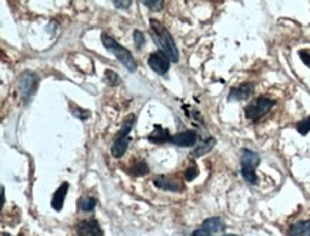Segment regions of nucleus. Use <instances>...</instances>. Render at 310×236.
<instances>
[{
    "label": "nucleus",
    "instance_id": "5",
    "mask_svg": "<svg viewBox=\"0 0 310 236\" xmlns=\"http://www.w3.org/2000/svg\"><path fill=\"white\" fill-rule=\"evenodd\" d=\"M274 106V100L266 96H259L253 100L249 106H246L245 114L247 119L256 122L259 121L260 117H263L265 114L270 112V109Z\"/></svg>",
    "mask_w": 310,
    "mask_h": 236
},
{
    "label": "nucleus",
    "instance_id": "25",
    "mask_svg": "<svg viewBox=\"0 0 310 236\" xmlns=\"http://www.w3.org/2000/svg\"><path fill=\"white\" fill-rule=\"evenodd\" d=\"M299 56H300V59H302L303 63L310 67V50L309 49H302L300 52H299Z\"/></svg>",
    "mask_w": 310,
    "mask_h": 236
},
{
    "label": "nucleus",
    "instance_id": "10",
    "mask_svg": "<svg viewBox=\"0 0 310 236\" xmlns=\"http://www.w3.org/2000/svg\"><path fill=\"white\" fill-rule=\"evenodd\" d=\"M172 143L180 148H189V146H195L197 143V133L195 130H185L177 135L172 136Z\"/></svg>",
    "mask_w": 310,
    "mask_h": 236
},
{
    "label": "nucleus",
    "instance_id": "6",
    "mask_svg": "<svg viewBox=\"0 0 310 236\" xmlns=\"http://www.w3.org/2000/svg\"><path fill=\"white\" fill-rule=\"evenodd\" d=\"M17 87H19V92L22 95L23 99L28 102L33 96L35 90H36L37 76L35 73H32V72H24L22 76L19 78Z\"/></svg>",
    "mask_w": 310,
    "mask_h": 236
},
{
    "label": "nucleus",
    "instance_id": "11",
    "mask_svg": "<svg viewBox=\"0 0 310 236\" xmlns=\"http://www.w3.org/2000/svg\"><path fill=\"white\" fill-rule=\"evenodd\" d=\"M254 92L253 83H242V85L233 87L229 93V100H246L249 99Z\"/></svg>",
    "mask_w": 310,
    "mask_h": 236
},
{
    "label": "nucleus",
    "instance_id": "29",
    "mask_svg": "<svg viewBox=\"0 0 310 236\" xmlns=\"http://www.w3.org/2000/svg\"><path fill=\"white\" fill-rule=\"evenodd\" d=\"M2 236H10V235H8V233H5V232H3V233H2Z\"/></svg>",
    "mask_w": 310,
    "mask_h": 236
},
{
    "label": "nucleus",
    "instance_id": "8",
    "mask_svg": "<svg viewBox=\"0 0 310 236\" xmlns=\"http://www.w3.org/2000/svg\"><path fill=\"white\" fill-rule=\"evenodd\" d=\"M153 183L162 191H172V192H182L183 183L174 175H159L153 179Z\"/></svg>",
    "mask_w": 310,
    "mask_h": 236
},
{
    "label": "nucleus",
    "instance_id": "21",
    "mask_svg": "<svg viewBox=\"0 0 310 236\" xmlns=\"http://www.w3.org/2000/svg\"><path fill=\"white\" fill-rule=\"evenodd\" d=\"M105 80H106L110 86H117L119 83H120V78H119V75H117L116 72L109 70V69L105 72Z\"/></svg>",
    "mask_w": 310,
    "mask_h": 236
},
{
    "label": "nucleus",
    "instance_id": "26",
    "mask_svg": "<svg viewBox=\"0 0 310 236\" xmlns=\"http://www.w3.org/2000/svg\"><path fill=\"white\" fill-rule=\"evenodd\" d=\"M213 235V233H212V232H210L209 229L208 228H204V226H200V228L199 229H196L195 232H193V233H192V235L190 236H212Z\"/></svg>",
    "mask_w": 310,
    "mask_h": 236
},
{
    "label": "nucleus",
    "instance_id": "9",
    "mask_svg": "<svg viewBox=\"0 0 310 236\" xmlns=\"http://www.w3.org/2000/svg\"><path fill=\"white\" fill-rule=\"evenodd\" d=\"M77 236H103V230L96 219H86L77 225Z\"/></svg>",
    "mask_w": 310,
    "mask_h": 236
},
{
    "label": "nucleus",
    "instance_id": "14",
    "mask_svg": "<svg viewBox=\"0 0 310 236\" xmlns=\"http://www.w3.org/2000/svg\"><path fill=\"white\" fill-rule=\"evenodd\" d=\"M288 236H310V221H299L288 230Z\"/></svg>",
    "mask_w": 310,
    "mask_h": 236
},
{
    "label": "nucleus",
    "instance_id": "19",
    "mask_svg": "<svg viewBox=\"0 0 310 236\" xmlns=\"http://www.w3.org/2000/svg\"><path fill=\"white\" fill-rule=\"evenodd\" d=\"M296 129H297V132H299L300 135H307L310 132V116L297 122V123H296Z\"/></svg>",
    "mask_w": 310,
    "mask_h": 236
},
{
    "label": "nucleus",
    "instance_id": "22",
    "mask_svg": "<svg viewBox=\"0 0 310 236\" xmlns=\"http://www.w3.org/2000/svg\"><path fill=\"white\" fill-rule=\"evenodd\" d=\"M196 176H199V168L196 164H190L185 171V179L190 182V180H195Z\"/></svg>",
    "mask_w": 310,
    "mask_h": 236
},
{
    "label": "nucleus",
    "instance_id": "15",
    "mask_svg": "<svg viewBox=\"0 0 310 236\" xmlns=\"http://www.w3.org/2000/svg\"><path fill=\"white\" fill-rule=\"evenodd\" d=\"M215 145H216V139H215V137H209V139L203 140L202 145L196 148L192 156L196 159V157H200L203 156V155H206V153H209L210 150L215 148Z\"/></svg>",
    "mask_w": 310,
    "mask_h": 236
},
{
    "label": "nucleus",
    "instance_id": "30",
    "mask_svg": "<svg viewBox=\"0 0 310 236\" xmlns=\"http://www.w3.org/2000/svg\"><path fill=\"white\" fill-rule=\"evenodd\" d=\"M223 236H236V235H223Z\"/></svg>",
    "mask_w": 310,
    "mask_h": 236
},
{
    "label": "nucleus",
    "instance_id": "13",
    "mask_svg": "<svg viewBox=\"0 0 310 236\" xmlns=\"http://www.w3.org/2000/svg\"><path fill=\"white\" fill-rule=\"evenodd\" d=\"M147 140L151 143H166V142H172V136L169 133V130L162 126H154L153 132L150 135L147 136Z\"/></svg>",
    "mask_w": 310,
    "mask_h": 236
},
{
    "label": "nucleus",
    "instance_id": "28",
    "mask_svg": "<svg viewBox=\"0 0 310 236\" xmlns=\"http://www.w3.org/2000/svg\"><path fill=\"white\" fill-rule=\"evenodd\" d=\"M2 202L5 203V187L2 186Z\"/></svg>",
    "mask_w": 310,
    "mask_h": 236
},
{
    "label": "nucleus",
    "instance_id": "12",
    "mask_svg": "<svg viewBox=\"0 0 310 236\" xmlns=\"http://www.w3.org/2000/svg\"><path fill=\"white\" fill-rule=\"evenodd\" d=\"M67 191H69V183L65 182V183L60 185V187H59L56 192L53 193V198H51V207H53L56 212H60V210H62L63 203H65L66 195H67Z\"/></svg>",
    "mask_w": 310,
    "mask_h": 236
},
{
    "label": "nucleus",
    "instance_id": "27",
    "mask_svg": "<svg viewBox=\"0 0 310 236\" xmlns=\"http://www.w3.org/2000/svg\"><path fill=\"white\" fill-rule=\"evenodd\" d=\"M112 2L117 9H129L132 5V0H112Z\"/></svg>",
    "mask_w": 310,
    "mask_h": 236
},
{
    "label": "nucleus",
    "instance_id": "23",
    "mask_svg": "<svg viewBox=\"0 0 310 236\" xmlns=\"http://www.w3.org/2000/svg\"><path fill=\"white\" fill-rule=\"evenodd\" d=\"M72 113L77 117V119H80V121H86L87 117L90 116V112L89 110H85V109H82V107H72Z\"/></svg>",
    "mask_w": 310,
    "mask_h": 236
},
{
    "label": "nucleus",
    "instance_id": "24",
    "mask_svg": "<svg viewBox=\"0 0 310 236\" xmlns=\"http://www.w3.org/2000/svg\"><path fill=\"white\" fill-rule=\"evenodd\" d=\"M133 39H135V46H136L137 49H140L144 43H146L144 35L140 30H135V32H133Z\"/></svg>",
    "mask_w": 310,
    "mask_h": 236
},
{
    "label": "nucleus",
    "instance_id": "7",
    "mask_svg": "<svg viewBox=\"0 0 310 236\" xmlns=\"http://www.w3.org/2000/svg\"><path fill=\"white\" fill-rule=\"evenodd\" d=\"M149 66L151 67V70L156 72L160 76H165L169 69H170V59L163 53V52H153L149 56Z\"/></svg>",
    "mask_w": 310,
    "mask_h": 236
},
{
    "label": "nucleus",
    "instance_id": "2",
    "mask_svg": "<svg viewBox=\"0 0 310 236\" xmlns=\"http://www.w3.org/2000/svg\"><path fill=\"white\" fill-rule=\"evenodd\" d=\"M101 43H103V46H105L109 52H112V53L117 57V60H119L127 70H137V63L136 60H135V57H133V55H132L126 48H123L122 44H119V43L116 42L112 36L103 33V35H101Z\"/></svg>",
    "mask_w": 310,
    "mask_h": 236
},
{
    "label": "nucleus",
    "instance_id": "16",
    "mask_svg": "<svg viewBox=\"0 0 310 236\" xmlns=\"http://www.w3.org/2000/svg\"><path fill=\"white\" fill-rule=\"evenodd\" d=\"M203 226L208 228L212 233H217V232H222L224 230V222L220 218H209L203 222Z\"/></svg>",
    "mask_w": 310,
    "mask_h": 236
},
{
    "label": "nucleus",
    "instance_id": "17",
    "mask_svg": "<svg viewBox=\"0 0 310 236\" xmlns=\"http://www.w3.org/2000/svg\"><path fill=\"white\" fill-rule=\"evenodd\" d=\"M96 205H97V200L92 196H83V198H80L79 203H77V206L82 212H92Z\"/></svg>",
    "mask_w": 310,
    "mask_h": 236
},
{
    "label": "nucleus",
    "instance_id": "4",
    "mask_svg": "<svg viewBox=\"0 0 310 236\" xmlns=\"http://www.w3.org/2000/svg\"><path fill=\"white\" fill-rule=\"evenodd\" d=\"M135 119H136V116H135V114H130L129 117H127V119L124 121V123L122 125L120 132H119L117 136H116L115 142L112 145V156L116 157V159L122 157L123 155L126 153L127 148H129V143H130L129 133L130 130H132V128H133Z\"/></svg>",
    "mask_w": 310,
    "mask_h": 236
},
{
    "label": "nucleus",
    "instance_id": "20",
    "mask_svg": "<svg viewBox=\"0 0 310 236\" xmlns=\"http://www.w3.org/2000/svg\"><path fill=\"white\" fill-rule=\"evenodd\" d=\"M144 3V6L147 9H150L153 12H159L163 9V5H165V0H142Z\"/></svg>",
    "mask_w": 310,
    "mask_h": 236
},
{
    "label": "nucleus",
    "instance_id": "1",
    "mask_svg": "<svg viewBox=\"0 0 310 236\" xmlns=\"http://www.w3.org/2000/svg\"><path fill=\"white\" fill-rule=\"evenodd\" d=\"M150 30L151 36H153V42L156 43V46L159 48L160 52H163L170 59V62L177 63L180 59V55H179L177 46H176L170 32L156 19L150 20Z\"/></svg>",
    "mask_w": 310,
    "mask_h": 236
},
{
    "label": "nucleus",
    "instance_id": "3",
    "mask_svg": "<svg viewBox=\"0 0 310 236\" xmlns=\"http://www.w3.org/2000/svg\"><path fill=\"white\" fill-rule=\"evenodd\" d=\"M260 163V156L250 149H243L240 155V171L242 176L247 183L256 185L257 176H256V168Z\"/></svg>",
    "mask_w": 310,
    "mask_h": 236
},
{
    "label": "nucleus",
    "instance_id": "18",
    "mask_svg": "<svg viewBox=\"0 0 310 236\" xmlns=\"http://www.w3.org/2000/svg\"><path fill=\"white\" fill-rule=\"evenodd\" d=\"M149 166H147V163L146 162H137V163H135L133 166H132V175L133 176H144V175H147L149 173Z\"/></svg>",
    "mask_w": 310,
    "mask_h": 236
}]
</instances>
